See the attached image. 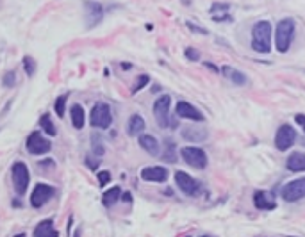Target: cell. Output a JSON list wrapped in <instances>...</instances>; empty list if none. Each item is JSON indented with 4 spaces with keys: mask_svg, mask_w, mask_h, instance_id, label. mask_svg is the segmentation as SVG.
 <instances>
[{
    "mask_svg": "<svg viewBox=\"0 0 305 237\" xmlns=\"http://www.w3.org/2000/svg\"><path fill=\"white\" fill-rule=\"evenodd\" d=\"M271 24L261 20L252 29V48L259 54H268L271 50Z\"/></svg>",
    "mask_w": 305,
    "mask_h": 237,
    "instance_id": "cell-1",
    "label": "cell"
},
{
    "mask_svg": "<svg viewBox=\"0 0 305 237\" xmlns=\"http://www.w3.org/2000/svg\"><path fill=\"white\" fill-rule=\"evenodd\" d=\"M295 37V22L291 18H284L277 24V31H275V47L278 52H287Z\"/></svg>",
    "mask_w": 305,
    "mask_h": 237,
    "instance_id": "cell-2",
    "label": "cell"
},
{
    "mask_svg": "<svg viewBox=\"0 0 305 237\" xmlns=\"http://www.w3.org/2000/svg\"><path fill=\"white\" fill-rule=\"evenodd\" d=\"M89 123L95 129H109L113 123V114H111V107L107 103H95L89 114Z\"/></svg>",
    "mask_w": 305,
    "mask_h": 237,
    "instance_id": "cell-3",
    "label": "cell"
},
{
    "mask_svg": "<svg viewBox=\"0 0 305 237\" xmlns=\"http://www.w3.org/2000/svg\"><path fill=\"white\" fill-rule=\"evenodd\" d=\"M11 177H13V186L14 191L18 195H25L29 187V180H31V175H29V168L24 163H14L11 166Z\"/></svg>",
    "mask_w": 305,
    "mask_h": 237,
    "instance_id": "cell-4",
    "label": "cell"
},
{
    "mask_svg": "<svg viewBox=\"0 0 305 237\" xmlns=\"http://www.w3.org/2000/svg\"><path fill=\"white\" fill-rule=\"evenodd\" d=\"M180 155H182L184 163L189 164L191 168H197V169H205L207 163H209L207 154L198 146H184L180 150Z\"/></svg>",
    "mask_w": 305,
    "mask_h": 237,
    "instance_id": "cell-5",
    "label": "cell"
},
{
    "mask_svg": "<svg viewBox=\"0 0 305 237\" xmlns=\"http://www.w3.org/2000/svg\"><path fill=\"white\" fill-rule=\"evenodd\" d=\"M169 105H171V98L168 95H163L155 100L154 103V116H155V121H157V125L166 129L169 127Z\"/></svg>",
    "mask_w": 305,
    "mask_h": 237,
    "instance_id": "cell-6",
    "label": "cell"
},
{
    "mask_svg": "<svg viewBox=\"0 0 305 237\" xmlns=\"http://www.w3.org/2000/svg\"><path fill=\"white\" fill-rule=\"evenodd\" d=\"M25 146H27V150L33 155H45V154H48L52 148L50 141H48L45 135H41V132H38V131L29 135L27 141H25Z\"/></svg>",
    "mask_w": 305,
    "mask_h": 237,
    "instance_id": "cell-7",
    "label": "cell"
},
{
    "mask_svg": "<svg viewBox=\"0 0 305 237\" xmlns=\"http://www.w3.org/2000/svg\"><path fill=\"white\" fill-rule=\"evenodd\" d=\"M280 195L286 202H298L305 198V177L287 182L286 186L282 187Z\"/></svg>",
    "mask_w": 305,
    "mask_h": 237,
    "instance_id": "cell-8",
    "label": "cell"
},
{
    "mask_svg": "<svg viewBox=\"0 0 305 237\" xmlns=\"http://www.w3.org/2000/svg\"><path fill=\"white\" fill-rule=\"evenodd\" d=\"M175 184H177L178 189L182 191L184 195H188V196H197L198 193H200V184H198V180H195L191 175H188V173H184V171L175 173Z\"/></svg>",
    "mask_w": 305,
    "mask_h": 237,
    "instance_id": "cell-9",
    "label": "cell"
},
{
    "mask_svg": "<svg viewBox=\"0 0 305 237\" xmlns=\"http://www.w3.org/2000/svg\"><path fill=\"white\" fill-rule=\"evenodd\" d=\"M296 139V132L291 125H282L280 129L275 134V146H277L280 152H286L293 146Z\"/></svg>",
    "mask_w": 305,
    "mask_h": 237,
    "instance_id": "cell-10",
    "label": "cell"
},
{
    "mask_svg": "<svg viewBox=\"0 0 305 237\" xmlns=\"http://www.w3.org/2000/svg\"><path fill=\"white\" fill-rule=\"evenodd\" d=\"M54 193H56V189L52 186H48V184H38L33 189V193H31V205L39 209V207H43V205L50 200L52 196H54Z\"/></svg>",
    "mask_w": 305,
    "mask_h": 237,
    "instance_id": "cell-11",
    "label": "cell"
},
{
    "mask_svg": "<svg viewBox=\"0 0 305 237\" xmlns=\"http://www.w3.org/2000/svg\"><path fill=\"white\" fill-rule=\"evenodd\" d=\"M254 205L259 210H273L277 207V200L271 191H255Z\"/></svg>",
    "mask_w": 305,
    "mask_h": 237,
    "instance_id": "cell-12",
    "label": "cell"
},
{
    "mask_svg": "<svg viewBox=\"0 0 305 237\" xmlns=\"http://www.w3.org/2000/svg\"><path fill=\"white\" fill-rule=\"evenodd\" d=\"M141 178L145 182H166L168 169L163 166H148L141 169Z\"/></svg>",
    "mask_w": 305,
    "mask_h": 237,
    "instance_id": "cell-13",
    "label": "cell"
},
{
    "mask_svg": "<svg viewBox=\"0 0 305 237\" xmlns=\"http://www.w3.org/2000/svg\"><path fill=\"white\" fill-rule=\"evenodd\" d=\"M177 116L178 118H186V120H193V121H202L203 114L198 111L197 107H193L191 103L188 102H178L177 103Z\"/></svg>",
    "mask_w": 305,
    "mask_h": 237,
    "instance_id": "cell-14",
    "label": "cell"
},
{
    "mask_svg": "<svg viewBox=\"0 0 305 237\" xmlns=\"http://www.w3.org/2000/svg\"><path fill=\"white\" fill-rule=\"evenodd\" d=\"M286 166L289 171H295V173L305 171V154H302V152H293V154L287 157Z\"/></svg>",
    "mask_w": 305,
    "mask_h": 237,
    "instance_id": "cell-15",
    "label": "cell"
},
{
    "mask_svg": "<svg viewBox=\"0 0 305 237\" xmlns=\"http://www.w3.org/2000/svg\"><path fill=\"white\" fill-rule=\"evenodd\" d=\"M34 237H59V232L54 228L52 219H45L38 227L34 228Z\"/></svg>",
    "mask_w": 305,
    "mask_h": 237,
    "instance_id": "cell-16",
    "label": "cell"
},
{
    "mask_svg": "<svg viewBox=\"0 0 305 237\" xmlns=\"http://www.w3.org/2000/svg\"><path fill=\"white\" fill-rule=\"evenodd\" d=\"M86 9H88V14H86V18H88V27H95V25L102 20V13H103L102 5L95 4V2H88V4H86Z\"/></svg>",
    "mask_w": 305,
    "mask_h": 237,
    "instance_id": "cell-17",
    "label": "cell"
},
{
    "mask_svg": "<svg viewBox=\"0 0 305 237\" xmlns=\"http://www.w3.org/2000/svg\"><path fill=\"white\" fill-rule=\"evenodd\" d=\"M145 120L139 116V114H132L129 118V123H127V134L129 135H141V132L145 131Z\"/></svg>",
    "mask_w": 305,
    "mask_h": 237,
    "instance_id": "cell-18",
    "label": "cell"
},
{
    "mask_svg": "<svg viewBox=\"0 0 305 237\" xmlns=\"http://www.w3.org/2000/svg\"><path fill=\"white\" fill-rule=\"evenodd\" d=\"M139 146L143 150H146V152H148L150 155H157V154H159V150H161L157 139H155L154 135H148V134L139 135Z\"/></svg>",
    "mask_w": 305,
    "mask_h": 237,
    "instance_id": "cell-19",
    "label": "cell"
},
{
    "mask_svg": "<svg viewBox=\"0 0 305 237\" xmlns=\"http://www.w3.org/2000/svg\"><path fill=\"white\" fill-rule=\"evenodd\" d=\"M70 116H71V123L75 129H84V123H86V112H84V107L75 103V105H71L70 109Z\"/></svg>",
    "mask_w": 305,
    "mask_h": 237,
    "instance_id": "cell-20",
    "label": "cell"
},
{
    "mask_svg": "<svg viewBox=\"0 0 305 237\" xmlns=\"http://www.w3.org/2000/svg\"><path fill=\"white\" fill-rule=\"evenodd\" d=\"M184 139L191 141V143H200L207 137V131L205 129H193V127H184L182 131Z\"/></svg>",
    "mask_w": 305,
    "mask_h": 237,
    "instance_id": "cell-21",
    "label": "cell"
},
{
    "mask_svg": "<svg viewBox=\"0 0 305 237\" xmlns=\"http://www.w3.org/2000/svg\"><path fill=\"white\" fill-rule=\"evenodd\" d=\"M223 73L234 82V86H244V84L248 82V79H246V75H244L243 71L232 70V68H229V66H223Z\"/></svg>",
    "mask_w": 305,
    "mask_h": 237,
    "instance_id": "cell-22",
    "label": "cell"
},
{
    "mask_svg": "<svg viewBox=\"0 0 305 237\" xmlns=\"http://www.w3.org/2000/svg\"><path fill=\"white\" fill-rule=\"evenodd\" d=\"M120 196H122V189H120L118 186H114V187H111V189H107L105 193H103L102 203L105 205V207H113V205L120 200Z\"/></svg>",
    "mask_w": 305,
    "mask_h": 237,
    "instance_id": "cell-23",
    "label": "cell"
},
{
    "mask_svg": "<svg viewBox=\"0 0 305 237\" xmlns=\"http://www.w3.org/2000/svg\"><path fill=\"white\" fill-rule=\"evenodd\" d=\"M166 163H175L177 161V150H175L173 141H166L165 143V150H163V157Z\"/></svg>",
    "mask_w": 305,
    "mask_h": 237,
    "instance_id": "cell-24",
    "label": "cell"
},
{
    "mask_svg": "<svg viewBox=\"0 0 305 237\" xmlns=\"http://www.w3.org/2000/svg\"><path fill=\"white\" fill-rule=\"evenodd\" d=\"M39 127H41L43 132H47L48 135L57 134L56 127H54V123H52V120H50V114H43V116L39 118Z\"/></svg>",
    "mask_w": 305,
    "mask_h": 237,
    "instance_id": "cell-25",
    "label": "cell"
},
{
    "mask_svg": "<svg viewBox=\"0 0 305 237\" xmlns=\"http://www.w3.org/2000/svg\"><path fill=\"white\" fill-rule=\"evenodd\" d=\"M65 107H66V95L57 97L54 102V111H56L57 118H65Z\"/></svg>",
    "mask_w": 305,
    "mask_h": 237,
    "instance_id": "cell-26",
    "label": "cell"
},
{
    "mask_svg": "<svg viewBox=\"0 0 305 237\" xmlns=\"http://www.w3.org/2000/svg\"><path fill=\"white\" fill-rule=\"evenodd\" d=\"M24 70L29 77H33V75L36 73V61H34V57H31V56L24 57Z\"/></svg>",
    "mask_w": 305,
    "mask_h": 237,
    "instance_id": "cell-27",
    "label": "cell"
},
{
    "mask_svg": "<svg viewBox=\"0 0 305 237\" xmlns=\"http://www.w3.org/2000/svg\"><path fill=\"white\" fill-rule=\"evenodd\" d=\"M148 82H150V77H148V75H139L136 79V82H134V86H132V93H137L139 89L148 86Z\"/></svg>",
    "mask_w": 305,
    "mask_h": 237,
    "instance_id": "cell-28",
    "label": "cell"
},
{
    "mask_svg": "<svg viewBox=\"0 0 305 237\" xmlns=\"http://www.w3.org/2000/svg\"><path fill=\"white\" fill-rule=\"evenodd\" d=\"M109 180H111V173L109 171H99V186L100 187L107 186Z\"/></svg>",
    "mask_w": 305,
    "mask_h": 237,
    "instance_id": "cell-29",
    "label": "cell"
},
{
    "mask_svg": "<svg viewBox=\"0 0 305 237\" xmlns=\"http://www.w3.org/2000/svg\"><path fill=\"white\" fill-rule=\"evenodd\" d=\"M14 80H16V75H14V71H7L4 77V86L5 88H13Z\"/></svg>",
    "mask_w": 305,
    "mask_h": 237,
    "instance_id": "cell-30",
    "label": "cell"
},
{
    "mask_svg": "<svg viewBox=\"0 0 305 237\" xmlns=\"http://www.w3.org/2000/svg\"><path fill=\"white\" fill-rule=\"evenodd\" d=\"M186 56L189 57V59H193V61H197L198 57H200V54H198L195 48H186Z\"/></svg>",
    "mask_w": 305,
    "mask_h": 237,
    "instance_id": "cell-31",
    "label": "cell"
},
{
    "mask_svg": "<svg viewBox=\"0 0 305 237\" xmlns=\"http://www.w3.org/2000/svg\"><path fill=\"white\" fill-rule=\"evenodd\" d=\"M296 123H298V125L302 127V129H304V132H305V114H296Z\"/></svg>",
    "mask_w": 305,
    "mask_h": 237,
    "instance_id": "cell-32",
    "label": "cell"
},
{
    "mask_svg": "<svg viewBox=\"0 0 305 237\" xmlns=\"http://www.w3.org/2000/svg\"><path fill=\"white\" fill-rule=\"evenodd\" d=\"M123 202H127V203H131V202H132L131 193H125V195H123Z\"/></svg>",
    "mask_w": 305,
    "mask_h": 237,
    "instance_id": "cell-33",
    "label": "cell"
},
{
    "mask_svg": "<svg viewBox=\"0 0 305 237\" xmlns=\"http://www.w3.org/2000/svg\"><path fill=\"white\" fill-rule=\"evenodd\" d=\"M73 237H80V228H77V230H75V236H73Z\"/></svg>",
    "mask_w": 305,
    "mask_h": 237,
    "instance_id": "cell-34",
    "label": "cell"
},
{
    "mask_svg": "<svg viewBox=\"0 0 305 237\" xmlns=\"http://www.w3.org/2000/svg\"><path fill=\"white\" fill-rule=\"evenodd\" d=\"M16 237H25V236H24V234H20V236H16Z\"/></svg>",
    "mask_w": 305,
    "mask_h": 237,
    "instance_id": "cell-35",
    "label": "cell"
},
{
    "mask_svg": "<svg viewBox=\"0 0 305 237\" xmlns=\"http://www.w3.org/2000/svg\"><path fill=\"white\" fill-rule=\"evenodd\" d=\"M202 237H209V236H202Z\"/></svg>",
    "mask_w": 305,
    "mask_h": 237,
    "instance_id": "cell-36",
    "label": "cell"
}]
</instances>
